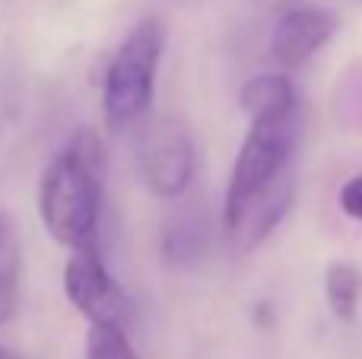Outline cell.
Segmentation results:
<instances>
[{
	"label": "cell",
	"mask_w": 362,
	"mask_h": 359,
	"mask_svg": "<svg viewBox=\"0 0 362 359\" xmlns=\"http://www.w3.org/2000/svg\"><path fill=\"white\" fill-rule=\"evenodd\" d=\"M206 252V226L197 220V216H181L175 220V226L165 229L163 239V254L172 261V264L185 267L200 261Z\"/></svg>",
	"instance_id": "cell-11"
},
{
	"label": "cell",
	"mask_w": 362,
	"mask_h": 359,
	"mask_svg": "<svg viewBox=\"0 0 362 359\" xmlns=\"http://www.w3.org/2000/svg\"><path fill=\"white\" fill-rule=\"evenodd\" d=\"M340 210H344L346 216H353V220L362 223V175H353L346 178V184L340 188Z\"/></svg>",
	"instance_id": "cell-13"
},
{
	"label": "cell",
	"mask_w": 362,
	"mask_h": 359,
	"mask_svg": "<svg viewBox=\"0 0 362 359\" xmlns=\"http://www.w3.org/2000/svg\"><path fill=\"white\" fill-rule=\"evenodd\" d=\"M293 194H296V182H293V172H289V175L280 178L274 188L264 191L255 204H248V210L226 229L229 242L238 248V252H251V248H257L276 226H280L283 216L289 213V207H293Z\"/></svg>",
	"instance_id": "cell-7"
},
{
	"label": "cell",
	"mask_w": 362,
	"mask_h": 359,
	"mask_svg": "<svg viewBox=\"0 0 362 359\" xmlns=\"http://www.w3.org/2000/svg\"><path fill=\"white\" fill-rule=\"evenodd\" d=\"M165 48V25L159 16H144L118 51L112 54L102 76V118L112 131L134 127L146 118L156 99V73Z\"/></svg>",
	"instance_id": "cell-2"
},
{
	"label": "cell",
	"mask_w": 362,
	"mask_h": 359,
	"mask_svg": "<svg viewBox=\"0 0 362 359\" xmlns=\"http://www.w3.org/2000/svg\"><path fill=\"white\" fill-rule=\"evenodd\" d=\"M325 296L340 322H353L362 302V271L350 261H334L325 273Z\"/></svg>",
	"instance_id": "cell-10"
},
{
	"label": "cell",
	"mask_w": 362,
	"mask_h": 359,
	"mask_svg": "<svg viewBox=\"0 0 362 359\" xmlns=\"http://www.w3.org/2000/svg\"><path fill=\"white\" fill-rule=\"evenodd\" d=\"M0 359H25L23 353H16V350H10V347H4L0 343Z\"/></svg>",
	"instance_id": "cell-15"
},
{
	"label": "cell",
	"mask_w": 362,
	"mask_h": 359,
	"mask_svg": "<svg viewBox=\"0 0 362 359\" xmlns=\"http://www.w3.org/2000/svg\"><path fill=\"white\" fill-rule=\"evenodd\" d=\"M238 102H242V112L248 114V121L299 112V95L286 73H257L245 80Z\"/></svg>",
	"instance_id": "cell-8"
},
{
	"label": "cell",
	"mask_w": 362,
	"mask_h": 359,
	"mask_svg": "<svg viewBox=\"0 0 362 359\" xmlns=\"http://www.w3.org/2000/svg\"><path fill=\"white\" fill-rule=\"evenodd\" d=\"M105 178V143L93 127L70 134V140L45 165L38 182V216L45 233L67 252L99 248Z\"/></svg>",
	"instance_id": "cell-1"
},
{
	"label": "cell",
	"mask_w": 362,
	"mask_h": 359,
	"mask_svg": "<svg viewBox=\"0 0 362 359\" xmlns=\"http://www.w3.org/2000/svg\"><path fill=\"white\" fill-rule=\"evenodd\" d=\"M334 16L321 6H293V10L280 13L270 35V54L280 67L296 70L315 57V51H321L327 45V38L334 35Z\"/></svg>",
	"instance_id": "cell-6"
},
{
	"label": "cell",
	"mask_w": 362,
	"mask_h": 359,
	"mask_svg": "<svg viewBox=\"0 0 362 359\" xmlns=\"http://www.w3.org/2000/svg\"><path fill=\"white\" fill-rule=\"evenodd\" d=\"M86 359H140L124 324H89L86 331Z\"/></svg>",
	"instance_id": "cell-12"
},
{
	"label": "cell",
	"mask_w": 362,
	"mask_h": 359,
	"mask_svg": "<svg viewBox=\"0 0 362 359\" xmlns=\"http://www.w3.org/2000/svg\"><path fill=\"white\" fill-rule=\"evenodd\" d=\"M248 124L251 127L245 134L242 146H238L229 184H226L223 229H229L248 210V204H255L264 191L274 188L280 178L289 175V163H293V153L302 131L299 112L257 118L248 121Z\"/></svg>",
	"instance_id": "cell-3"
},
{
	"label": "cell",
	"mask_w": 362,
	"mask_h": 359,
	"mask_svg": "<svg viewBox=\"0 0 362 359\" xmlns=\"http://www.w3.org/2000/svg\"><path fill=\"white\" fill-rule=\"evenodd\" d=\"M19 286H23V248L10 216L0 213V328L16 318Z\"/></svg>",
	"instance_id": "cell-9"
},
{
	"label": "cell",
	"mask_w": 362,
	"mask_h": 359,
	"mask_svg": "<svg viewBox=\"0 0 362 359\" xmlns=\"http://www.w3.org/2000/svg\"><path fill=\"white\" fill-rule=\"evenodd\" d=\"M140 178L159 201H175L194 182L197 146L181 121L163 118L146 124L140 137Z\"/></svg>",
	"instance_id": "cell-4"
},
{
	"label": "cell",
	"mask_w": 362,
	"mask_h": 359,
	"mask_svg": "<svg viewBox=\"0 0 362 359\" xmlns=\"http://www.w3.org/2000/svg\"><path fill=\"white\" fill-rule=\"evenodd\" d=\"M264 6H274V10H280V13H286V10H293V6H302V0H261Z\"/></svg>",
	"instance_id": "cell-14"
},
{
	"label": "cell",
	"mask_w": 362,
	"mask_h": 359,
	"mask_svg": "<svg viewBox=\"0 0 362 359\" xmlns=\"http://www.w3.org/2000/svg\"><path fill=\"white\" fill-rule=\"evenodd\" d=\"M64 296L89 324H124L131 318V299L124 286L112 277L102 248L70 252L64 264Z\"/></svg>",
	"instance_id": "cell-5"
}]
</instances>
